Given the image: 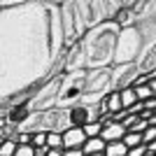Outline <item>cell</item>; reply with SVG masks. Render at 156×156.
Segmentation results:
<instances>
[{"label":"cell","mask_w":156,"mask_h":156,"mask_svg":"<svg viewBox=\"0 0 156 156\" xmlns=\"http://www.w3.org/2000/svg\"><path fill=\"white\" fill-rule=\"evenodd\" d=\"M100 124H103V137L105 142H114V140H121L126 135V126L121 121H114L112 117H100Z\"/></svg>","instance_id":"1"},{"label":"cell","mask_w":156,"mask_h":156,"mask_svg":"<svg viewBox=\"0 0 156 156\" xmlns=\"http://www.w3.org/2000/svg\"><path fill=\"white\" fill-rule=\"evenodd\" d=\"M61 135H63V149H82L86 142V133L82 126H68Z\"/></svg>","instance_id":"2"},{"label":"cell","mask_w":156,"mask_h":156,"mask_svg":"<svg viewBox=\"0 0 156 156\" xmlns=\"http://www.w3.org/2000/svg\"><path fill=\"white\" fill-rule=\"evenodd\" d=\"M105 140L103 137H86L84 147H82V151H84V156H93V154H105Z\"/></svg>","instance_id":"3"},{"label":"cell","mask_w":156,"mask_h":156,"mask_svg":"<svg viewBox=\"0 0 156 156\" xmlns=\"http://www.w3.org/2000/svg\"><path fill=\"white\" fill-rule=\"evenodd\" d=\"M105 156H128V147H126L121 140L107 142L105 144Z\"/></svg>","instance_id":"4"},{"label":"cell","mask_w":156,"mask_h":156,"mask_svg":"<svg viewBox=\"0 0 156 156\" xmlns=\"http://www.w3.org/2000/svg\"><path fill=\"white\" fill-rule=\"evenodd\" d=\"M47 149H63V135L58 130H47Z\"/></svg>","instance_id":"5"},{"label":"cell","mask_w":156,"mask_h":156,"mask_svg":"<svg viewBox=\"0 0 156 156\" xmlns=\"http://www.w3.org/2000/svg\"><path fill=\"white\" fill-rule=\"evenodd\" d=\"M86 133V137H100V133H103V124H100V119H96V121H89V124L82 126Z\"/></svg>","instance_id":"6"},{"label":"cell","mask_w":156,"mask_h":156,"mask_svg":"<svg viewBox=\"0 0 156 156\" xmlns=\"http://www.w3.org/2000/svg\"><path fill=\"white\" fill-rule=\"evenodd\" d=\"M121 142L126 144V147H137V144H144L142 142V133H133V130H126V135L121 137Z\"/></svg>","instance_id":"7"},{"label":"cell","mask_w":156,"mask_h":156,"mask_svg":"<svg viewBox=\"0 0 156 156\" xmlns=\"http://www.w3.org/2000/svg\"><path fill=\"white\" fill-rule=\"evenodd\" d=\"M140 70L142 72H149V70H156V47L151 49L147 56H144V61H142V65H140Z\"/></svg>","instance_id":"8"},{"label":"cell","mask_w":156,"mask_h":156,"mask_svg":"<svg viewBox=\"0 0 156 156\" xmlns=\"http://www.w3.org/2000/svg\"><path fill=\"white\" fill-rule=\"evenodd\" d=\"M30 144L35 147V149H40V147H47V130H35L30 137Z\"/></svg>","instance_id":"9"},{"label":"cell","mask_w":156,"mask_h":156,"mask_svg":"<svg viewBox=\"0 0 156 156\" xmlns=\"http://www.w3.org/2000/svg\"><path fill=\"white\" fill-rule=\"evenodd\" d=\"M14 151H16V142H14L12 137L2 140V144H0V156H14Z\"/></svg>","instance_id":"10"},{"label":"cell","mask_w":156,"mask_h":156,"mask_svg":"<svg viewBox=\"0 0 156 156\" xmlns=\"http://www.w3.org/2000/svg\"><path fill=\"white\" fill-rule=\"evenodd\" d=\"M14 156H35V147L33 144H16Z\"/></svg>","instance_id":"11"},{"label":"cell","mask_w":156,"mask_h":156,"mask_svg":"<svg viewBox=\"0 0 156 156\" xmlns=\"http://www.w3.org/2000/svg\"><path fill=\"white\" fill-rule=\"evenodd\" d=\"M156 140V126H147V128L142 130V142L144 144H149Z\"/></svg>","instance_id":"12"},{"label":"cell","mask_w":156,"mask_h":156,"mask_svg":"<svg viewBox=\"0 0 156 156\" xmlns=\"http://www.w3.org/2000/svg\"><path fill=\"white\" fill-rule=\"evenodd\" d=\"M147 126H149V124H147V119H142V117H140V119H137V121H135L133 126H130L128 130H133V133H142V130L147 128Z\"/></svg>","instance_id":"13"},{"label":"cell","mask_w":156,"mask_h":156,"mask_svg":"<svg viewBox=\"0 0 156 156\" xmlns=\"http://www.w3.org/2000/svg\"><path fill=\"white\" fill-rule=\"evenodd\" d=\"M128 156H147V144H137V147H130Z\"/></svg>","instance_id":"14"},{"label":"cell","mask_w":156,"mask_h":156,"mask_svg":"<svg viewBox=\"0 0 156 156\" xmlns=\"http://www.w3.org/2000/svg\"><path fill=\"white\" fill-rule=\"evenodd\" d=\"M63 156H84L82 149H63Z\"/></svg>","instance_id":"15"},{"label":"cell","mask_w":156,"mask_h":156,"mask_svg":"<svg viewBox=\"0 0 156 156\" xmlns=\"http://www.w3.org/2000/svg\"><path fill=\"white\" fill-rule=\"evenodd\" d=\"M147 84H149V89H151V93L156 96V75H151L149 79H147Z\"/></svg>","instance_id":"16"},{"label":"cell","mask_w":156,"mask_h":156,"mask_svg":"<svg viewBox=\"0 0 156 156\" xmlns=\"http://www.w3.org/2000/svg\"><path fill=\"white\" fill-rule=\"evenodd\" d=\"M47 156H63V149H47Z\"/></svg>","instance_id":"17"},{"label":"cell","mask_w":156,"mask_h":156,"mask_svg":"<svg viewBox=\"0 0 156 156\" xmlns=\"http://www.w3.org/2000/svg\"><path fill=\"white\" fill-rule=\"evenodd\" d=\"M147 151H149L151 156L156 154V140H154V142H149V144H147Z\"/></svg>","instance_id":"18"},{"label":"cell","mask_w":156,"mask_h":156,"mask_svg":"<svg viewBox=\"0 0 156 156\" xmlns=\"http://www.w3.org/2000/svg\"><path fill=\"white\" fill-rule=\"evenodd\" d=\"M35 156H47V147H40V149H35Z\"/></svg>","instance_id":"19"},{"label":"cell","mask_w":156,"mask_h":156,"mask_svg":"<svg viewBox=\"0 0 156 156\" xmlns=\"http://www.w3.org/2000/svg\"><path fill=\"white\" fill-rule=\"evenodd\" d=\"M2 140H5V137H2V135H0V144H2Z\"/></svg>","instance_id":"20"},{"label":"cell","mask_w":156,"mask_h":156,"mask_svg":"<svg viewBox=\"0 0 156 156\" xmlns=\"http://www.w3.org/2000/svg\"><path fill=\"white\" fill-rule=\"evenodd\" d=\"M93 156H105V154H93Z\"/></svg>","instance_id":"21"},{"label":"cell","mask_w":156,"mask_h":156,"mask_svg":"<svg viewBox=\"0 0 156 156\" xmlns=\"http://www.w3.org/2000/svg\"><path fill=\"white\" fill-rule=\"evenodd\" d=\"M154 98H156V96H154Z\"/></svg>","instance_id":"22"},{"label":"cell","mask_w":156,"mask_h":156,"mask_svg":"<svg viewBox=\"0 0 156 156\" xmlns=\"http://www.w3.org/2000/svg\"><path fill=\"white\" fill-rule=\"evenodd\" d=\"M154 156H156V154H154Z\"/></svg>","instance_id":"23"}]
</instances>
